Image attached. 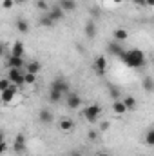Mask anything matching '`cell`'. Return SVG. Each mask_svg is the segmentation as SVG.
I'll list each match as a JSON object with an SVG mask.
<instances>
[{
  "mask_svg": "<svg viewBox=\"0 0 154 156\" xmlns=\"http://www.w3.org/2000/svg\"><path fill=\"white\" fill-rule=\"evenodd\" d=\"M121 60H123V64H125L127 67H132V69H140V67H143L145 62H147L143 51H142V49H136V47L127 49L125 55L121 56Z\"/></svg>",
  "mask_w": 154,
  "mask_h": 156,
  "instance_id": "6da1fadb",
  "label": "cell"
},
{
  "mask_svg": "<svg viewBox=\"0 0 154 156\" xmlns=\"http://www.w3.org/2000/svg\"><path fill=\"white\" fill-rule=\"evenodd\" d=\"M49 91H56V93H60V94L67 96V94L71 93V87H69V82H67L64 76H56L53 82H51Z\"/></svg>",
  "mask_w": 154,
  "mask_h": 156,
  "instance_id": "7a4b0ae2",
  "label": "cell"
},
{
  "mask_svg": "<svg viewBox=\"0 0 154 156\" xmlns=\"http://www.w3.org/2000/svg\"><path fill=\"white\" fill-rule=\"evenodd\" d=\"M100 115H102L100 104H91V105H87L85 111H83V116H85V120H87L89 123H94V122L100 118Z\"/></svg>",
  "mask_w": 154,
  "mask_h": 156,
  "instance_id": "3957f363",
  "label": "cell"
},
{
  "mask_svg": "<svg viewBox=\"0 0 154 156\" xmlns=\"http://www.w3.org/2000/svg\"><path fill=\"white\" fill-rule=\"evenodd\" d=\"M13 151H15L16 154H24V153L27 151V140H26V136H24L22 133L15 136V142H13Z\"/></svg>",
  "mask_w": 154,
  "mask_h": 156,
  "instance_id": "277c9868",
  "label": "cell"
},
{
  "mask_svg": "<svg viewBox=\"0 0 154 156\" xmlns=\"http://www.w3.org/2000/svg\"><path fill=\"white\" fill-rule=\"evenodd\" d=\"M65 102H67V107L69 109H80L82 107V96L78 94L76 91H71L65 96Z\"/></svg>",
  "mask_w": 154,
  "mask_h": 156,
  "instance_id": "5b68a950",
  "label": "cell"
},
{
  "mask_svg": "<svg viewBox=\"0 0 154 156\" xmlns=\"http://www.w3.org/2000/svg\"><path fill=\"white\" fill-rule=\"evenodd\" d=\"M7 78H9L11 83H15V85H22V83H26V75H24L20 69H9Z\"/></svg>",
  "mask_w": 154,
  "mask_h": 156,
  "instance_id": "8992f818",
  "label": "cell"
},
{
  "mask_svg": "<svg viewBox=\"0 0 154 156\" xmlns=\"http://www.w3.org/2000/svg\"><path fill=\"white\" fill-rule=\"evenodd\" d=\"M94 71H96V75H105V69H107V58L103 56V55H98L96 58H94Z\"/></svg>",
  "mask_w": 154,
  "mask_h": 156,
  "instance_id": "52a82bcc",
  "label": "cell"
},
{
  "mask_svg": "<svg viewBox=\"0 0 154 156\" xmlns=\"http://www.w3.org/2000/svg\"><path fill=\"white\" fill-rule=\"evenodd\" d=\"M7 67H9V69H22V67H26V62H24L22 56L11 55V56L7 58Z\"/></svg>",
  "mask_w": 154,
  "mask_h": 156,
  "instance_id": "ba28073f",
  "label": "cell"
},
{
  "mask_svg": "<svg viewBox=\"0 0 154 156\" xmlns=\"http://www.w3.org/2000/svg\"><path fill=\"white\" fill-rule=\"evenodd\" d=\"M107 51H109L113 56H118V58H121V56L125 55V51H127V49H123V47H121V45H120V44H118V42L114 40V42L107 44Z\"/></svg>",
  "mask_w": 154,
  "mask_h": 156,
  "instance_id": "9c48e42d",
  "label": "cell"
},
{
  "mask_svg": "<svg viewBox=\"0 0 154 156\" xmlns=\"http://www.w3.org/2000/svg\"><path fill=\"white\" fill-rule=\"evenodd\" d=\"M38 120H40V123H44V125H51L54 118H53V113L47 107H42L38 113Z\"/></svg>",
  "mask_w": 154,
  "mask_h": 156,
  "instance_id": "30bf717a",
  "label": "cell"
},
{
  "mask_svg": "<svg viewBox=\"0 0 154 156\" xmlns=\"http://www.w3.org/2000/svg\"><path fill=\"white\" fill-rule=\"evenodd\" d=\"M47 13L51 15V18H53L54 22H60V20H64V16H65V11H64V9L58 5V4H56V5H53V7H51Z\"/></svg>",
  "mask_w": 154,
  "mask_h": 156,
  "instance_id": "8fae6325",
  "label": "cell"
},
{
  "mask_svg": "<svg viewBox=\"0 0 154 156\" xmlns=\"http://www.w3.org/2000/svg\"><path fill=\"white\" fill-rule=\"evenodd\" d=\"M16 91H18V85H11L9 89H5V91H2V102L4 104H9L13 98H15V94H16Z\"/></svg>",
  "mask_w": 154,
  "mask_h": 156,
  "instance_id": "7c38bea8",
  "label": "cell"
},
{
  "mask_svg": "<svg viewBox=\"0 0 154 156\" xmlns=\"http://www.w3.org/2000/svg\"><path fill=\"white\" fill-rule=\"evenodd\" d=\"M15 27H16L22 35H27L29 29H31V26H29V22H27L26 18H16V20H15Z\"/></svg>",
  "mask_w": 154,
  "mask_h": 156,
  "instance_id": "4fadbf2b",
  "label": "cell"
},
{
  "mask_svg": "<svg viewBox=\"0 0 154 156\" xmlns=\"http://www.w3.org/2000/svg\"><path fill=\"white\" fill-rule=\"evenodd\" d=\"M83 31H85L87 38H94L96 37V24H94V20H87L85 26H83Z\"/></svg>",
  "mask_w": 154,
  "mask_h": 156,
  "instance_id": "5bb4252c",
  "label": "cell"
},
{
  "mask_svg": "<svg viewBox=\"0 0 154 156\" xmlns=\"http://www.w3.org/2000/svg\"><path fill=\"white\" fill-rule=\"evenodd\" d=\"M58 127H60L64 133H69V131L75 129V122H73L71 118H62V120L58 122Z\"/></svg>",
  "mask_w": 154,
  "mask_h": 156,
  "instance_id": "9a60e30c",
  "label": "cell"
},
{
  "mask_svg": "<svg viewBox=\"0 0 154 156\" xmlns=\"http://www.w3.org/2000/svg\"><path fill=\"white\" fill-rule=\"evenodd\" d=\"M42 66H40L37 60H31V62H26V73H33V75H38Z\"/></svg>",
  "mask_w": 154,
  "mask_h": 156,
  "instance_id": "2e32d148",
  "label": "cell"
},
{
  "mask_svg": "<svg viewBox=\"0 0 154 156\" xmlns=\"http://www.w3.org/2000/svg\"><path fill=\"white\" fill-rule=\"evenodd\" d=\"M142 87L145 93H154V78L152 76H145L142 80Z\"/></svg>",
  "mask_w": 154,
  "mask_h": 156,
  "instance_id": "e0dca14e",
  "label": "cell"
},
{
  "mask_svg": "<svg viewBox=\"0 0 154 156\" xmlns=\"http://www.w3.org/2000/svg\"><path fill=\"white\" fill-rule=\"evenodd\" d=\"M58 5L67 13V11H75V7H76V2L75 0H58Z\"/></svg>",
  "mask_w": 154,
  "mask_h": 156,
  "instance_id": "ac0fdd59",
  "label": "cell"
},
{
  "mask_svg": "<svg viewBox=\"0 0 154 156\" xmlns=\"http://www.w3.org/2000/svg\"><path fill=\"white\" fill-rule=\"evenodd\" d=\"M113 37H114L116 42H123V40H127V37H129V31L123 29V27H120V29H114L113 31Z\"/></svg>",
  "mask_w": 154,
  "mask_h": 156,
  "instance_id": "d6986e66",
  "label": "cell"
},
{
  "mask_svg": "<svg viewBox=\"0 0 154 156\" xmlns=\"http://www.w3.org/2000/svg\"><path fill=\"white\" fill-rule=\"evenodd\" d=\"M113 111H114L116 115H123V113L129 111V109H127V105L123 104V100H114V102H113Z\"/></svg>",
  "mask_w": 154,
  "mask_h": 156,
  "instance_id": "ffe728a7",
  "label": "cell"
},
{
  "mask_svg": "<svg viewBox=\"0 0 154 156\" xmlns=\"http://www.w3.org/2000/svg\"><path fill=\"white\" fill-rule=\"evenodd\" d=\"M38 24H40V26H44V27H53V26H54L56 22H54V20L51 18V15L47 13V15H42V16H40Z\"/></svg>",
  "mask_w": 154,
  "mask_h": 156,
  "instance_id": "44dd1931",
  "label": "cell"
},
{
  "mask_svg": "<svg viewBox=\"0 0 154 156\" xmlns=\"http://www.w3.org/2000/svg\"><path fill=\"white\" fill-rule=\"evenodd\" d=\"M143 140H145V144H147V145L154 147V127H151V129H147V131H145Z\"/></svg>",
  "mask_w": 154,
  "mask_h": 156,
  "instance_id": "7402d4cb",
  "label": "cell"
},
{
  "mask_svg": "<svg viewBox=\"0 0 154 156\" xmlns=\"http://www.w3.org/2000/svg\"><path fill=\"white\" fill-rule=\"evenodd\" d=\"M11 55H15V56H22V55H24V44H22V42H15L13 47H11Z\"/></svg>",
  "mask_w": 154,
  "mask_h": 156,
  "instance_id": "603a6c76",
  "label": "cell"
},
{
  "mask_svg": "<svg viewBox=\"0 0 154 156\" xmlns=\"http://www.w3.org/2000/svg\"><path fill=\"white\" fill-rule=\"evenodd\" d=\"M123 104L127 105V109H129V111L136 109V98H134V96H125V98H123Z\"/></svg>",
  "mask_w": 154,
  "mask_h": 156,
  "instance_id": "cb8c5ba5",
  "label": "cell"
},
{
  "mask_svg": "<svg viewBox=\"0 0 154 156\" xmlns=\"http://www.w3.org/2000/svg\"><path fill=\"white\" fill-rule=\"evenodd\" d=\"M13 83H11V80L9 78H2V82H0V91H5V89H9Z\"/></svg>",
  "mask_w": 154,
  "mask_h": 156,
  "instance_id": "d4e9b609",
  "label": "cell"
},
{
  "mask_svg": "<svg viewBox=\"0 0 154 156\" xmlns=\"http://www.w3.org/2000/svg\"><path fill=\"white\" fill-rule=\"evenodd\" d=\"M37 82V75L33 73H26V83H35Z\"/></svg>",
  "mask_w": 154,
  "mask_h": 156,
  "instance_id": "484cf974",
  "label": "cell"
},
{
  "mask_svg": "<svg viewBox=\"0 0 154 156\" xmlns=\"http://www.w3.org/2000/svg\"><path fill=\"white\" fill-rule=\"evenodd\" d=\"M109 91H111V96H113L114 100H118V96H120V89H118V87H113V85H111V87H109Z\"/></svg>",
  "mask_w": 154,
  "mask_h": 156,
  "instance_id": "4316f807",
  "label": "cell"
},
{
  "mask_svg": "<svg viewBox=\"0 0 154 156\" xmlns=\"http://www.w3.org/2000/svg\"><path fill=\"white\" fill-rule=\"evenodd\" d=\"M37 7H38V9H44V11H45V9H49L45 0H38V2H37Z\"/></svg>",
  "mask_w": 154,
  "mask_h": 156,
  "instance_id": "83f0119b",
  "label": "cell"
},
{
  "mask_svg": "<svg viewBox=\"0 0 154 156\" xmlns=\"http://www.w3.org/2000/svg\"><path fill=\"white\" fill-rule=\"evenodd\" d=\"M15 4H16L15 0H4V9H11Z\"/></svg>",
  "mask_w": 154,
  "mask_h": 156,
  "instance_id": "f1b7e54d",
  "label": "cell"
},
{
  "mask_svg": "<svg viewBox=\"0 0 154 156\" xmlns=\"http://www.w3.org/2000/svg\"><path fill=\"white\" fill-rule=\"evenodd\" d=\"M87 136H89V140H96V138H98V133H96V131H89Z\"/></svg>",
  "mask_w": 154,
  "mask_h": 156,
  "instance_id": "f546056e",
  "label": "cell"
},
{
  "mask_svg": "<svg viewBox=\"0 0 154 156\" xmlns=\"http://www.w3.org/2000/svg\"><path fill=\"white\" fill-rule=\"evenodd\" d=\"M7 151V144H5V140L2 138V145H0V153H5Z\"/></svg>",
  "mask_w": 154,
  "mask_h": 156,
  "instance_id": "4dcf8cb0",
  "label": "cell"
},
{
  "mask_svg": "<svg viewBox=\"0 0 154 156\" xmlns=\"http://www.w3.org/2000/svg\"><path fill=\"white\" fill-rule=\"evenodd\" d=\"M136 5H147V0H132Z\"/></svg>",
  "mask_w": 154,
  "mask_h": 156,
  "instance_id": "1f68e13d",
  "label": "cell"
},
{
  "mask_svg": "<svg viewBox=\"0 0 154 156\" xmlns=\"http://www.w3.org/2000/svg\"><path fill=\"white\" fill-rule=\"evenodd\" d=\"M147 7H154V0H147Z\"/></svg>",
  "mask_w": 154,
  "mask_h": 156,
  "instance_id": "d6a6232c",
  "label": "cell"
},
{
  "mask_svg": "<svg viewBox=\"0 0 154 156\" xmlns=\"http://www.w3.org/2000/svg\"><path fill=\"white\" fill-rule=\"evenodd\" d=\"M71 156H82V154H80V153H76V151H73V153H71Z\"/></svg>",
  "mask_w": 154,
  "mask_h": 156,
  "instance_id": "836d02e7",
  "label": "cell"
},
{
  "mask_svg": "<svg viewBox=\"0 0 154 156\" xmlns=\"http://www.w3.org/2000/svg\"><path fill=\"white\" fill-rule=\"evenodd\" d=\"M16 4H24V2H27V0H15Z\"/></svg>",
  "mask_w": 154,
  "mask_h": 156,
  "instance_id": "e575fe53",
  "label": "cell"
},
{
  "mask_svg": "<svg viewBox=\"0 0 154 156\" xmlns=\"http://www.w3.org/2000/svg\"><path fill=\"white\" fill-rule=\"evenodd\" d=\"M113 2H114V4H121V2H123V0H113Z\"/></svg>",
  "mask_w": 154,
  "mask_h": 156,
  "instance_id": "d590c367",
  "label": "cell"
},
{
  "mask_svg": "<svg viewBox=\"0 0 154 156\" xmlns=\"http://www.w3.org/2000/svg\"><path fill=\"white\" fill-rule=\"evenodd\" d=\"M98 156H109V154H107V153H100Z\"/></svg>",
  "mask_w": 154,
  "mask_h": 156,
  "instance_id": "8d00e7d4",
  "label": "cell"
}]
</instances>
